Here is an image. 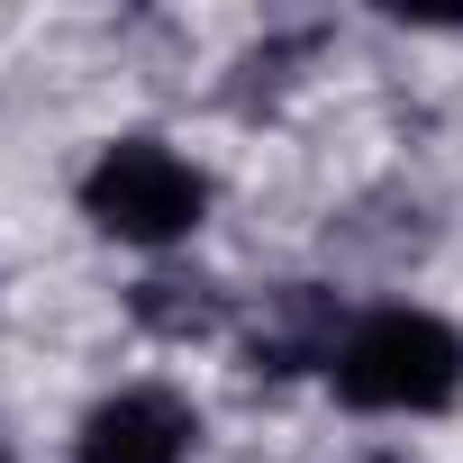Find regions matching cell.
Wrapping results in <instances>:
<instances>
[{
	"mask_svg": "<svg viewBox=\"0 0 463 463\" xmlns=\"http://www.w3.org/2000/svg\"><path fill=\"white\" fill-rule=\"evenodd\" d=\"M327 391L354 418H445L463 400V327L418 300L354 309L327 354Z\"/></svg>",
	"mask_w": 463,
	"mask_h": 463,
	"instance_id": "6da1fadb",
	"label": "cell"
},
{
	"mask_svg": "<svg viewBox=\"0 0 463 463\" xmlns=\"http://www.w3.org/2000/svg\"><path fill=\"white\" fill-rule=\"evenodd\" d=\"M364 463H418V454H400V445H373V454H364Z\"/></svg>",
	"mask_w": 463,
	"mask_h": 463,
	"instance_id": "8992f818",
	"label": "cell"
},
{
	"mask_svg": "<svg viewBox=\"0 0 463 463\" xmlns=\"http://www.w3.org/2000/svg\"><path fill=\"white\" fill-rule=\"evenodd\" d=\"M0 463H10V445H0Z\"/></svg>",
	"mask_w": 463,
	"mask_h": 463,
	"instance_id": "52a82bcc",
	"label": "cell"
},
{
	"mask_svg": "<svg viewBox=\"0 0 463 463\" xmlns=\"http://www.w3.org/2000/svg\"><path fill=\"white\" fill-rule=\"evenodd\" d=\"M73 200H82V218H91V237H109V246H128V255H173V246H191L200 227H209V173H200L173 137H155V128L109 137V146L82 164Z\"/></svg>",
	"mask_w": 463,
	"mask_h": 463,
	"instance_id": "7a4b0ae2",
	"label": "cell"
},
{
	"mask_svg": "<svg viewBox=\"0 0 463 463\" xmlns=\"http://www.w3.org/2000/svg\"><path fill=\"white\" fill-rule=\"evenodd\" d=\"M345 318H354V309H345L336 291H318V282L264 291V309H255V327H246V373H273V382L318 373V382H327V354H336Z\"/></svg>",
	"mask_w": 463,
	"mask_h": 463,
	"instance_id": "277c9868",
	"label": "cell"
},
{
	"mask_svg": "<svg viewBox=\"0 0 463 463\" xmlns=\"http://www.w3.org/2000/svg\"><path fill=\"white\" fill-rule=\"evenodd\" d=\"M137 318H146L155 336L191 345V336L227 327V300H218V282H173V273H155V282H137Z\"/></svg>",
	"mask_w": 463,
	"mask_h": 463,
	"instance_id": "5b68a950",
	"label": "cell"
},
{
	"mask_svg": "<svg viewBox=\"0 0 463 463\" xmlns=\"http://www.w3.org/2000/svg\"><path fill=\"white\" fill-rule=\"evenodd\" d=\"M200 409L173 382H118L73 418V463H191Z\"/></svg>",
	"mask_w": 463,
	"mask_h": 463,
	"instance_id": "3957f363",
	"label": "cell"
}]
</instances>
